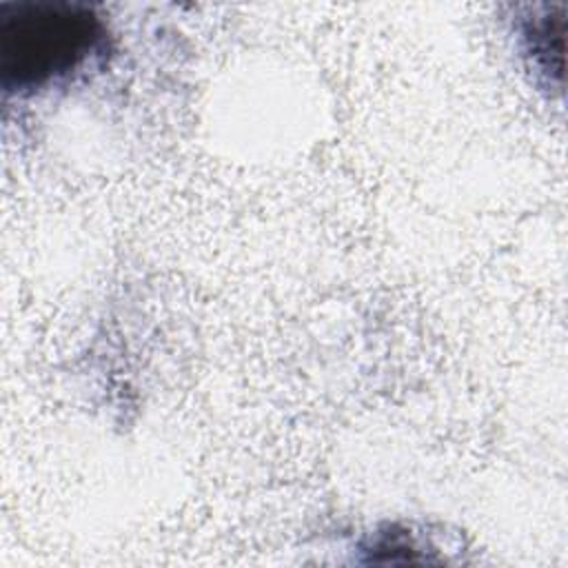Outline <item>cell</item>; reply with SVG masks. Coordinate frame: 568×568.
<instances>
[{
    "label": "cell",
    "mask_w": 568,
    "mask_h": 568,
    "mask_svg": "<svg viewBox=\"0 0 568 568\" xmlns=\"http://www.w3.org/2000/svg\"><path fill=\"white\" fill-rule=\"evenodd\" d=\"M106 49L98 11L67 0L0 2V82L33 93L80 71Z\"/></svg>",
    "instance_id": "cell-1"
},
{
    "label": "cell",
    "mask_w": 568,
    "mask_h": 568,
    "mask_svg": "<svg viewBox=\"0 0 568 568\" xmlns=\"http://www.w3.org/2000/svg\"><path fill=\"white\" fill-rule=\"evenodd\" d=\"M564 24L566 4H539L521 16L519 36L532 67L546 75H561L564 64Z\"/></svg>",
    "instance_id": "cell-2"
}]
</instances>
